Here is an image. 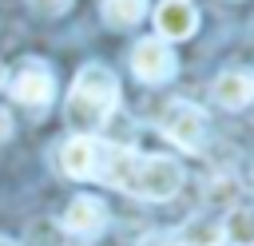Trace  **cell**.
<instances>
[{"mask_svg":"<svg viewBox=\"0 0 254 246\" xmlns=\"http://www.w3.org/2000/svg\"><path fill=\"white\" fill-rule=\"evenodd\" d=\"M222 242L230 246H254V210L230 206L222 218Z\"/></svg>","mask_w":254,"mask_h":246,"instance_id":"obj_11","label":"cell"},{"mask_svg":"<svg viewBox=\"0 0 254 246\" xmlns=\"http://www.w3.org/2000/svg\"><path fill=\"white\" fill-rule=\"evenodd\" d=\"M179 242H183V246H222V222L190 218V222L179 230Z\"/></svg>","mask_w":254,"mask_h":246,"instance_id":"obj_12","label":"cell"},{"mask_svg":"<svg viewBox=\"0 0 254 246\" xmlns=\"http://www.w3.org/2000/svg\"><path fill=\"white\" fill-rule=\"evenodd\" d=\"M119 107V79L103 63H83L64 99V123L75 135H95Z\"/></svg>","mask_w":254,"mask_h":246,"instance_id":"obj_2","label":"cell"},{"mask_svg":"<svg viewBox=\"0 0 254 246\" xmlns=\"http://www.w3.org/2000/svg\"><path fill=\"white\" fill-rule=\"evenodd\" d=\"M8 139H12V115L0 107V143H8Z\"/></svg>","mask_w":254,"mask_h":246,"instance_id":"obj_16","label":"cell"},{"mask_svg":"<svg viewBox=\"0 0 254 246\" xmlns=\"http://www.w3.org/2000/svg\"><path fill=\"white\" fill-rule=\"evenodd\" d=\"M60 226H64L67 234H75V238H95V234H103V226H107V206H103L95 194H75V198L67 202Z\"/></svg>","mask_w":254,"mask_h":246,"instance_id":"obj_6","label":"cell"},{"mask_svg":"<svg viewBox=\"0 0 254 246\" xmlns=\"http://www.w3.org/2000/svg\"><path fill=\"white\" fill-rule=\"evenodd\" d=\"M95 179L107 186H119L135 198L163 202L183 186V163L167 159V155H139L123 143H99Z\"/></svg>","mask_w":254,"mask_h":246,"instance_id":"obj_1","label":"cell"},{"mask_svg":"<svg viewBox=\"0 0 254 246\" xmlns=\"http://www.w3.org/2000/svg\"><path fill=\"white\" fill-rule=\"evenodd\" d=\"M99 12H103V24H107V28L127 32V28H135V24L147 16V0H103Z\"/></svg>","mask_w":254,"mask_h":246,"instance_id":"obj_10","label":"cell"},{"mask_svg":"<svg viewBox=\"0 0 254 246\" xmlns=\"http://www.w3.org/2000/svg\"><path fill=\"white\" fill-rule=\"evenodd\" d=\"M12 99L24 103V107H48L56 99V75L44 60H24L12 75Z\"/></svg>","mask_w":254,"mask_h":246,"instance_id":"obj_5","label":"cell"},{"mask_svg":"<svg viewBox=\"0 0 254 246\" xmlns=\"http://www.w3.org/2000/svg\"><path fill=\"white\" fill-rule=\"evenodd\" d=\"M0 246H20V242H16V238H4V234H0Z\"/></svg>","mask_w":254,"mask_h":246,"instance_id":"obj_17","label":"cell"},{"mask_svg":"<svg viewBox=\"0 0 254 246\" xmlns=\"http://www.w3.org/2000/svg\"><path fill=\"white\" fill-rule=\"evenodd\" d=\"M139 246H183V242H179V234H167V230H151V234H143V238H139Z\"/></svg>","mask_w":254,"mask_h":246,"instance_id":"obj_14","label":"cell"},{"mask_svg":"<svg viewBox=\"0 0 254 246\" xmlns=\"http://www.w3.org/2000/svg\"><path fill=\"white\" fill-rule=\"evenodd\" d=\"M159 127H163V135H167L175 147H183V151H202V143H206V135H210L206 111L194 107L190 99H171L167 111H163V119H159Z\"/></svg>","mask_w":254,"mask_h":246,"instance_id":"obj_3","label":"cell"},{"mask_svg":"<svg viewBox=\"0 0 254 246\" xmlns=\"http://www.w3.org/2000/svg\"><path fill=\"white\" fill-rule=\"evenodd\" d=\"M0 87H4V63H0Z\"/></svg>","mask_w":254,"mask_h":246,"instance_id":"obj_18","label":"cell"},{"mask_svg":"<svg viewBox=\"0 0 254 246\" xmlns=\"http://www.w3.org/2000/svg\"><path fill=\"white\" fill-rule=\"evenodd\" d=\"M234 198H238V183H234L230 175H222V179H214V183H210V194H206V202H210V206H226V210H230V206H234Z\"/></svg>","mask_w":254,"mask_h":246,"instance_id":"obj_13","label":"cell"},{"mask_svg":"<svg viewBox=\"0 0 254 246\" xmlns=\"http://www.w3.org/2000/svg\"><path fill=\"white\" fill-rule=\"evenodd\" d=\"M210 95H214L218 107L242 111V107L254 99V75H246V71H222V75L210 83Z\"/></svg>","mask_w":254,"mask_h":246,"instance_id":"obj_9","label":"cell"},{"mask_svg":"<svg viewBox=\"0 0 254 246\" xmlns=\"http://www.w3.org/2000/svg\"><path fill=\"white\" fill-rule=\"evenodd\" d=\"M60 167L67 179H95V167H99V139L91 135H71L60 151Z\"/></svg>","mask_w":254,"mask_h":246,"instance_id":"obj_8","label":"cell"},{"mask_svg":"<svg viewBox=\"0 0 254 246\" xmlns=\"http://www.w3.org/2000/svg\"><path fill=\"white\" fill-rule=\"evenodd\" d=\"M198 28V8L190 0H163L155 8V32L159 40H187Z\"/></svg>","mask_w":254,"mask_h":246,"instance_id":"obj_7","label":"cell"},{"mask_svg":"<svg viewBox=\"0 0 254 246\" xmlns=\"http://www.w3.org/2000/svg\"><path fill=\"white\" fill-rule=\"evenodd\" d=\"M28 4H32L40 16H60V12H67L71 0H28Z\"/></svg>","mask_w":254,"mask_h":246,"instance_id":"obj_15","label":"cell"},{"mask_svg":"<svg viewBox=\"0 0 254 246\" xmlns=\"http://www.w3.org/2000/svg\"><path fill=\"white\" fill-rule=\"evenodd\" d=\"M131 71H135V79H143V83H167V79L179 71V60H175V52H171L167 40L147 36V40H139V44L131 48Z\"/></svg>","mask_w":254,"mask_h":246,"instance_id":"obj_4","label":"cell"}]
</instances>
